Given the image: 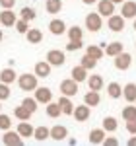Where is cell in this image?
I'll use <instances>...</instances> for the list:
<instances>
[{"label": "cell", "mask_w": 136, "mask_h": 146, "mask_svg": "<svg viewBox=\"0 0 136 146\" xmlns=\"http://www.w3.org/2000/svg\"><path fill=\"white\" fill-rule=\"evenodd\" d=\"M82 2H84V4H88V6H90V4H95V2H97V0H82Z\"/></svg>", "instance_id": "bcb514c9"}, {"label": "cell", "mask_w": 136, "mask_h": 146, "mask_svg": "<svg viewBox=\"0 0 136 146\" xmlns=\"http://www.w3.org/2000/svg\"><path fill=\"white\" fill-rule=\"evenodd\" d=\"M14 115H16V119H20V121H29V119H31V111H29L23 103L14 109Z\"/></svg>", "instance_id": "cb8c5ba5"}, {"label": "cell", "mask_w": 136, "mask_h": 146, "mask_svg": "<svg viewBox=\"0 0 136 146\" xmlns=\"http://www.w3.org/2000/svg\"><path fill=\"white\" fill-rule=\"evenodd\" d=\"M25 37H27V41L31 43V45H37V43H41L43 41V33H41V29H27V33H25Z\"/></svg>", "instance_id": "603a6c76"}, {"label": "cell", "mask_w": 136, "mask_h": 146, "mask_svg": "<svg viewBox=\"0 0 136 146\" xmlns=\"http://www.w3.org/2000/svg\"><path fill=\"white\" fill-rule=\"evenodd\" d=\"M22 103H23V105H25V107H27V109H29L31 113L37 111V100H35V98H25Z\"/></svg>", "instance_id": "ab89813d"}, {"label": "cell", "mask_w": 136, "mask_h": 146, "mask_svg": "<svg viewBox=\"0 0 136 146\" xmlns=\"http://www.w3.org/2000/svg\"><path fill=\"white\" fill-rule=\"evenodd\" d=\"M18 86H20V90L23 92H35V88H37V74H22L20 78H18Z\"/></svg>", "instance_id": "6da1fadb"}, {"label": "cell", "mask_w": 136, "mask_h": 146, "mask_svg": "<svg viewBox=\"0 0 136 146\" xmlns=\"http://www.w3.org/2000/svg\"><path fill=\"white\" fill-rule=\"evenodd\" d=\"M107 94H109V98L119 100V98H123V86H121L119 82H111V84L107 86Z\"/></svg>", "instance_id": "7402d4cb"}, {"label": "cell", "mask_w": 136, "mask_h": 146, "mask_svg": "<svg viewBox=\"0 0 136 146\" xmlns=\"http://www.w3.org/2000/svg\"><path fill=\"white\" fill-rule=\"evenodd\" d=\"M0 109H2V105H0Z\"/></svg>", "instance_id": "f907efd6"}, {"label": "cell", "mask_w": 136, "mask_h": 146, "mask_svg": "<svg viewBox=\"0 0 136 146\" xmlns=\"http://www.w3.org/2000/svg\"><path fill=\"white\" fill-rule=\"evenodd\" d=\"M123 96H125V100L128 101V103H134L136 101V84L128 82L125 88H123Z\"/></svg>", "instance_id": "ac0fdd59"}, {"label": "cell", "mask_w": 136, "mask_h": 146, "mask_svg": "<svg viewBox=\"0 0 136 146\" xmlns=\"http://www.w3.org/2000/svg\"><path fill=\"white\" fill-rule=\"evenodd\" d=\"M123 119H125V121L136 119V105H126L125 109H123Z\"/></svg>", "instance_id": "d590c367"}, {"label": "cell", "mask_w": 136, "mask_h": 146, "mask_svg": "<svg viewBox=\"0 0 136 146\" xmlns=\"http://www.w3.org/2000/svg\"><path fill=\"white\" fill-rule=\"evenodd\" d=\"M84 103H86V105H90V107H97V105L101 103V96H99V92L90 90L86 96H84Z\"/></svg>", "instance_id": "4fadbf2b"}, {"label": "cell", "mask_w": 136, "mask_h": 146, "mask_svg": "<svg viewBox=\"0 0 136 146\" xmlns=\"http://www.w3.org/2000/svg\"><path fill=\"white\" fill-rule=\"evenodd\" d=\"M86 27L90 29V31H99L103 27V20H101V14L99 12H91V14H88L86 16Z\"/></svg>", "instance_id": "7a4b0ae2"}, {"label": "cell", "mask_w": 136, "mask_h": 146, "mask_svg": "<svg viewBox=\"0 0 136 146\" xmlns=\"http://www.w3.org/2000/svg\"><path fill=\"white\" fill-rule=\"evenodd\" d=\"M58 105H60V109L64 115H72L74 113V103L70 101L68 96H60V100H58Z\"/></svg>", "instance_id": "ffe728a7"}, {"label": "cell", "mask_w": 136, "mask_h": 146, "mask_svg": "<svg viewBox=\"0 0 136 146\" xmlns=\"http://www.w3.org/2000/svg\"><path fill=\"white\" fill-rule=\"evenodd\" d=\"M49 31L53 35H62L66 31V23L62 22V20H58V18H55L53 22L49 23Z\"/></svg>", "instance_id": "2e32d148"}, {"label": "cell", "mask_w": 136, "mask_h": 146, "mask_svg": "<svg viewBox=\"0 0 136 146\" xmlns=\"http://www.w3.org/2000/svg\"><path fill=\"white\" fill-rule=\"evenodd\" d=\"M35 10L33 8H29V6H25V8H22V12H20V18L22 20H25V22H31V20H35Z\"/></svg>", "instance_id": "e575fe53"}, {"label": "cell", "mask_w": 136, "mask_h": 146, "mask_svg": "<svg viewBox=\"0 0 136 146\" xmlns=\"http://www.w3.org/2000/svg\"><path fill=\"white\" fill-rule=\"evenodd\" d=\"M125 51V47H123V43L121 41H113V43H107V47H105V55L107 56H117L119 53H123Z\"/></svg>", "instance_id": "e0dca14e"}, {"label": "cell", "mask_w": 136, "mask_h": 146, "mask_svg": "<svg viewBox=\"0 0 136 146\" xmlns=\"http://www.w3.org/2000/svg\"><path fill=\"white\" fill-rule=\"evenodd\" d=\"M0 23L4 27L16 25V12H12V8H4V12H0Z\"/></svg>", "instance_id": "30bf717a"}, {"label": "cell", "mask_w": 136, "mask_h": 146, "mask_svg": "<svg viewBox=\"0 0 136 146\" xmlns=\"http://www.w3.org/2000/svg\"><path fill=\"white\" fill-rule=\"evenodd\" d=\"M111 2H115V4H123L125 0H111Z\"/></svg>", "instance_id": "7dc6e473"}, {"label": "cell", "mask_w": 136, "mask_h": 146, "mask_svg": "<svg viewBox=\"0 0 136 146\" xmlns=\"http://www.w3.org/2000/svg\"><path fill=\"white\" fill-rule=\"evenodd\" d=\"M2 142L6 146H22L23 144V138L18 131H6V135L2 136Z\"/></svg>", "instance_id": "277c9868"}, {"label": "cell", "mask_w": 136, "mask_h": 146, "mask_svg": "<svg viewBox=\"0 0 136 146\" xmlns=\"http://www.w3.org/2000/svg\"><path fill=\"white\" fill-rule=\"evenodd\" d=\"M126 131H128L130 135H136V119H130V121H126Z\"/></svg>", "instance_id": "b9f144b4"}, {"label": "cell", "mask_w": 136, "mask_h": 146, "mask_svg": "<svg viewBox=\"0 0 136 146\" xmlns=\"http://www.w3.org/2000/svg\"><path fill=\"white\" fill-rule=\"evenodd\" d=\"M103 140H105V129H93L90 131V142L91 144H103Z\"/></svg>", "instance_id": "44dd1931"}, {"label": "cell", "mask_w": 136, "mask_h": 146, "mask_svg": "<svg viewBox=\"0 0 136 146\" xmlns=\"http://www.w3.org/2000/svg\"><path fill=\"white\" fill-rule=\"evenodd\" d=\"M130 64H132V56L125 51L115 56V68L117 70H126V68H130Z\"/></svg>", "instance_id": "5b68a950"}, {"label": "cell", "mask_w": 136, "mask_h": 146, "mask_svg": "<svg viewBox=\"0 0 136 146\" xmlns=\"http://www.w3.org/2000/svg\"><path fill=\"white\" fill-rule=\"evenodd\" d=\"M45 8L49 14H58V12L62 10V0H47Z\"/></svg>", "instance_id": "4dcf8cb0"}, {"label": "cell", "mask_w": 136, "mask_h": 146, "mask_svg": "<svg viewBox=\"0 0 136 146\" xmlns=\"http://www.w3.org/2000/svg\"><path fill=\"white\" fill-rule=\"evenodd\" d=\"M60 113H62V109H60L58 101H57V103H55V101H49V103H47V115H49L51 119H57V117H60Z\"/></svg>", "instance_id": "83f0119b"}, {"label": "cell", "mask_w": 136, "mask_h": 146, "mask_svg": "<svg viewBox=\"0 0 136 146\" xmlns=\"http://www.w3.org/2000/svg\"><path fill=\"white\" fill-rule=\"evenodd\" d=\"M90 105H86V103H84V105H78V107H74V113H72V115H74V119H76V121H78V123H86V121H88V119H90Z\"/></svg>", "instance_id": "9c48e42d"}, {"label": "cell", "mask_w": 136, "mask_h": 146, "mask_svg": "<svg viewBox=\"0 0 136 146\" xmlns=\"http://www.w3.org/2000/svg\"><path fill=\"white\" fill-rule=\"evenodd\" d=\"M126 144H128V146H136V135H134V136H130Z\"/></svg>", "instance_id": "f6af8a7d"}, {"label": "cell", "mask_w": 136, "mask_h": 146, "mask_svg": "<svg viewBox=\"0 0 136 146\" xmlns=\"http://www.w3.org/2000/svg\"><path fill=\"white\" fill-rule=\"evenodd\" d=\"M66 136H68V129H66V127H62V125H55V127L51 129V138L57 140V142L64 140Z\"/></svg>", "instance_id": "5bb4252c"}, {"label": "cell", "mask_w": 136, "mask_h": 146, "mask_svg": "<svg viewBox=\"0 0 136 146\" xmlns=\"http://www.w3.org/2000/svg\"><path fill=\"white\" fill-rule=\"evenodd\" d=\"M121 16L128 20V18H136V2L134 0H125L123 8H121Z\"/></svg>", "instance_id": "7c38bea8"}, {"label": "cell", "mask_w": 136, "mask_h": 146, "mask_svg": "<svg viewBox=\"0 0 136 146\" xmlns=\"http://www.w3.org/2000/svg\"><path fill=\"white\" fill-rule=\"evenodd\" d=\"M16 29H18V33H27V29H29V22H25V20H16Z\"/></svg>", "instance_id": "74e56055"}, {"label": "cell", "mask_w": 136, "mask_h": 146, "mask_svg": "<svg viewBox=\"0 0 136 146\" xmlns=\"http://www.w3.org/2000/svg\"><path fill=\"white\" fill-rule=\"evenodd\" d=\"M80 64L84 68H88V70H93V68L97 66V58H93V56H90L88 53L82 56V60H80Z\"/></svg>", "instance_id": "1f68e13d"}, {"label": "cell", "mask_w": 136, "mask_h": 146, "mask_svg": "<svg viewBox=\"0 0 136 146\" xmlns=\"http://www.w3.org/2000/svg\"><path fill=\"white\" fill-rule=\"evenodd\" d=\"M117 144H119V140L115 136H105V140H103V146H117Z\"/></svg>", "instance_id": "7bdbcfd3"}, {"label": "cell", "mask_w": 136, "mask_h": 146, "mask_svg": "<svg viewBox=\"0 0 136 146\" xmlns=\"http://www.w3.org/2000/svg\"><path fill=\"white\" fill-rule=\"evenodd\" d=\"M134 29H136V18H134Z\"/></svg>", "instance_id": "681fc988"}, {"label": "cell", "mask_w": 136, "mask_h": 146, "mask_svg": "<svg viewBox=\"0 0 136 146\" xmlns=\"http://www.w3.org/2000/svg\"><path fill=\"white\" fill-rule=\"evenodd\" d=\"M70 74H72V78H74V80L80 84V82L88 80V68H84L82 64H78V66L72 68V72H70Z\"/></svg>", "instance_id": "d6986e66"}, {"label": "cell", "mask_w": 136, "mask_h": 146, "mask_svg": "<svg viewBox=\"0 0 136 146\" xmlns=\"http://www.w3.org/2000/svg\"><path fill=\"white\" fill-rule=\"evenodd\" d=\"M82 37H84V29H82V27L74 25V27L68 29V39H70V41H80Z\"/></svg>", "instance_id": "d6a6232c"}, {"label": "cell", "mask_w": 136, "mask_h": 146, "mask_svg": "<svg viewBox=\"0 0 136 146\" xmlns=\"http://www.w3.org/2000/svg\"><path fill=\"white\" fill-rule=\"evenodd\" d=\"M88 86H90V90L99 92L103 88V78L99 74H91V76H88Z\"/></svg>", "instance_id": "484cf974"}, {"label": "cell", "mask_w": 136, "mask_h": 146, "mask_svg": "<svg viewBox=\"0 0 136 146\" xmlns=\"http://www.w3.org/2000/svg\"><path fill=\"white\" fill-rule=\"evenodd\" d=\"M0 82H4V84L16 82V72H14L12 68H4V70L0 72Z\"/></svg>", "instance_id": "f1b7e54d"}, {"label": "cell", "mask_w": 136, "mask_h": 146, "mask_svg": "<svg viewBox=\"0 0 136 146\" xmlns=\"http://www.w3.org/2000/svg\"><path fill=\"white\" fill-rule=\"evenodd\" d=\"M49 136H51V129H47V127H37L33 131V138L37 142H45Z\"/></svg>", "instance_id": "d4e9b609"}, {"label": "cell", "mask_w": 136, "mask_h": 146, "mask_svg": "<svg viewBox=\"0 0 136 146\" xmlns=\"http://www.w3.org/2000/svg\"><path fill=\"white\" fill-rule=\"evenodd\" d=\"M86 53H88L90 56H93V58H97V60L103 58V55H105V51H103L99 45H90L88 49H86Z\"/></svg>", "instance_id": "836d02e7"}, {"label": "cell", "mask_w": 136, "mask_h": 146, "mask_svg": "<svg viewBox=\"0 0 136 146\" xmlns=\"http://www.w3.org/2000/svg\"><path fill=\"white\" fill-rule=\"evenodd\" d=\"M2 37H4V33H2V31H0V41H2Z\"/></svg>", "instance_id": "c3c4849f"}, {"label": "cell", "mask_w": 136, "mask_h": 146, "mask_svg": "<svg viewBox=\"0 0 136 146\" xmlns=\"http://www.w3.org/2000/svg\"><path fill=\"white\" fill-rule=\"evenodd\" d=\"M47 60L51 62V66H62V64H64V60H66V56H64L62 51L53 49V51H49V53H47Z\"/></svg>", "instance_id": "ba28073f"}, {"label": "cell", "mask_w": 136, "mask_h": 146, "mask_svg": "<svg viewBox=\"0 0 136 146\" xmlns=\"http://www.w3.org/2000/svg\"><path fill=\"white\" fill-rule=\"evenodd\" d=\"M107 25H109V29H111V31L119 33V31H123V29H125V18L113 14V16H109V18H107Z\"/></svg>", "instance_id": "52a82bcc"}, {"label": "cell", "mask_w": 136, "mask_h": 146, "mask_svg": "<svg viewBox=\"0 0 136 146\" xmlns=\"http://www.w3.org/2000/svg\"><path fill=\"white\" fill-rule=\"evenodd\" d=\"M35 74H37V78H47V76L51 74V62H49V60L37 62V64H35Z\"/></svg>", "instance_id": "9a60e30c"}, {"label": "cell", "mask_w": 136, "mask_h": 146, "mask_svg": "<svg viewBox=\"0 0 136 146\" xmlns=\"http://www.w3.org/2000/svg\"><path fill=\"white\" fill-rule=\"evenodd\" d=\"M35 100L37 103H49V101H53V92L49 90V88H35Z\"/></svg>", "instance_id": "8fae6325"}, {"label": "cell", "mask_w": 136, "mask_h": 146, "mask_svg": "<svg viewBox=\"0 0 136 146\" xmlns=\"http://www.w3.org/2000/svg\"><path fill=\"white\" fill-rule=\"evenodd\" d=\"M12 127V121L8 115H4V113H0V131H10Z\"/></svg>", "instance_id": "f35d334b"}, {"label": "cell", "mask_w": 136, "mask_h": 146, "mask_svg": "<svg viewBox=\"0 0 136 146\" xmlns=\"http://www.w3.org/2000/svg\"><path fill=\"white\" fill-rule=\"evenodd\" d=\"M82 47H84L82 39H80V41H70V43H66V51H78Z\"/></svg>", "instance_id": "60d3db41"}, {"label": "cell", "mask_w": 136, "mask_h": 146, "mask_svg": "<svg viewBox=\"0 0 136 146\" xmlns=\"http://www.w3.org/2000/svg\"><path fill=\"white\" fill-rule=\"evenodd\" d=\"M10 84H4V82H0V101H6L10 98Z\"/></svg>", "instance_id": "8d00e7d4"}, {"label": "cell", "mask_w": 136, "mask_h": 146, "mask_svg": "<svg viewBox=\"0 0 136 146\" xmlns=\"http://www.w3.org/2000/svg\"><path fill=\"white\" fill-rule=\"evenodd\" d=\"M16 4V0H0V6L2 8H12Z\"/></svg>", "instance_id": "ee69618b"}, {"label": "cell", "mask_w": 136, "mask_h": 146, "mask_svg": "<svg viewBox=\"0 0 136 146\" xmlns=\"http://www.w3.org/2000/svg\"><path fill=\"white\" fill-rule=\"evenodd\" d=\"M103 129H105V133H115V131L119 129L117 119H115V117H105V119H103Z\"/></svg>", "instance_id": "f546056e"}, {"label": "cell", "mask_w": 136, "mask_h": 146, "mask_svg": "<svg viewBox=\"0 0 136 146\" xmlns=\"http://www.w3.org/2000/svg\"><path fill=\"white\" fill-rule=\"evenodd\" d=\"M16 131L22 135V138H27V136H33V131H35V129L27 123V121H22V123L18 125V129H16Z\"/></svg>", "instance_id": "4316f807"}, {"label": "cell", "mask_w": 136, "mask_h": 146, "mask_svg": "<svg viewBox=\"0 0 136 146\" xmlns=\"http://www.w3.org/2000/svg\"><path fill=\"white\" fill-rule=\"evenodd\" d=\"M60 94H62V96H68V98L76 96V94H78V82L74 78L62 80V82H60Z\"/></svg>", "instance_id": "3957f363"}, {"label": "cell", "mask_w": 136, "mask_h": 146, "mask_svg": "<svg viewBox=\"0 0 136 146\" xmlns=\"http://www.w3.org/2000/svg\"><path fill=\"white\" fill-rule=\"evenodd\" d=\"M97 12L101 14V18H109L115 14V2L111 0H97Z\"/></svg>", "instance_id": "8992f818"}]
</instances>
